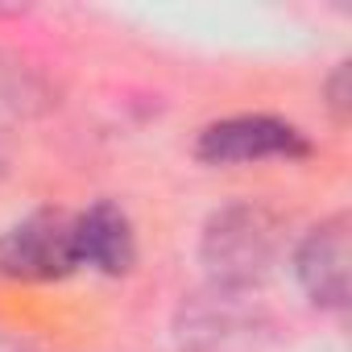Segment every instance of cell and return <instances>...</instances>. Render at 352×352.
<instances>
[{
  "label": "cell",
  "instance_id": "3957f363",
  "mask_svg": "<svg viewBox=\"0 0 352 352\" xmlns=\"http://www.w3.org/2000/svg\"><path fill=\"white\" fill-rule=\"evenodd\" d=\"M79 270L75 212L38 208L0 232V278L9 282H63Z\"/></svg>",
  "mask_w": 352,
  "mask_h": 352
},
{
  "label": "cell",
  "instance_id": "52a82bcc",
  "mask_svg": "<svg viewBox=\"0 0 352 352\" xmlns=\"http://www.w3.org/2000/svg\"><path fill=\"white\" fill-rule=\"evenodd\" d=\"M0 174H5V149H0Z\"/></svg>",
  "mask_w": 352,
  "mask_h": 352
},
{
  "label": "cell",
  "instance_id": "5b68a950",
  "mask_svg": "<svg viewBox=\"0 0 352 352\" xmlns=\"http://www.w3.org/2000/svg\"><path fill=\"white\" fill-rule=\"evenodd\" d=\"M75 249L79 270H96L104 278H124L137 265V232L120 204L96 199L91 208L75 212Z\"/></svg>",
  "mask_w": 352,
  "mask_h": 352
},
{
  "label": "cell",
  "instance_id": "7a4b0ae2",
  "mask_svg": "<svg viewBox=\"0 0 352 352\" xmlns=\"http://www.w3.org/2000/svg\"><path fill=\"white\" fill-rule=\"evenodd\" d=\"M315 141L286 116L236 112L199 129L195 157L204 166H253V162H307Z\"/></svg>",
  "mask_w": 352,
  "mask_h": 352
},
{
  "label": "cell",
  "instance_id": "6da1fadb",
  "mask_svg": "<svg viewBox=\"0 0 352 352\" xmlns=\"http://www.w3.org/2000/svg\"><path fill=\"white\" fill-rule=\"evenodd\" d=\"M282 249H286L282 220L265 204H253V199L216 208L199 236V261L212 286L224 294H245L261 286L274 274Z\"/></svg>",
  "mask_w": 352,
  "mask_h": 352
},
{
  "label": "cell",
  "instance_id": "8992f818",
  "mask_svg": "<svg viewBox=\"0 0 352 352\" xmlns=\"http://www.w3.org/2000/svg\"><path fill=\"white\" fill-rule=\"evenodd\" d=\"M323 96H327V112L336 116V124H344L348 112H352V67H348V63H340V67L327 75Z\"/></svg>",
  "mask_w": 352,
  "mask_h": 352
},
{
  "label": "cell",
  "instance_id": "277c9868",
  "mask_svg": "<svg viewBox=\"0 0 352 352\" xmlns=\"http://www.w3.org/2000/svg\"><path fill=\"white\" fill-rule=\"evenodd\" d=\"M352 245H348V216L336 212L319 220L294 249V278L302 294L319 311H348L352 298Z\"/></svg>",
  "mask_w": 352,
  "mask_h": 352
}]
</instances>
